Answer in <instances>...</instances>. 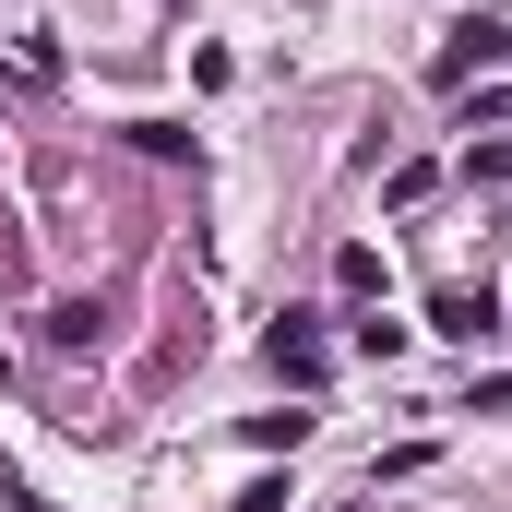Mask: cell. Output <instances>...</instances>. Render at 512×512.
Masks as SVG:
<instances>
[{
	"label": "cell",
	"mask_w": 512,
	"mask_h": 512,
	"mask_svg": "<svg viewBox=\"0 0 512 512\" xmlns=\"http://www.w3.org/2000/svg\"><path fill=\"white\" fill-rule=\"evenodd\" d=\"M477 179H512V143H501V155H477Z\"/></svg>",
	"instance_id": "cell-4"
},
{
	"label": "cell",
	"mask_w": 512,
	"mask_h": 512,
	"mask_svg": "<svg viewBox=\"0 0 512 512\" xmlns=\"http://www.w3.org/2000/svg\"><path fill=\"white\" fill-rule=\"evenodd\" d=\"M48 346H96V298H60L48 310Z\"/></svg>",
	"instance_id": "cell-3"
},
{
	"label": "cell",
	"mask_w": 512,
	"mask_h": 512,
	"mask_svg": "<svg viewBox=\"0 0 512 512\" xmlns=\"http://www.w3.org/2000/svg\"><path fill=\"white\" fill-rule=\"evenodd\" d=\"M489 310H501L489 286H453V298H441V334H489Z\"/></svg>",
	"instance_id": "cell-2"
},
{
	"label": "cell",
	"mask_w": 512,
	"mask_h": 512,
	"mask_svg": "<svg viewBox=\"0 0 512 512\" xmlns=\"http://www.w3.org/2000/svg\"><path fill=\"white\" fill-rule=\"evenodd\" d=\"M501 48H512V24H453V48L429 60V84H465V72H489Z\"/></svg>",
	"instance_id": "cell-1"
}]
</instances>
